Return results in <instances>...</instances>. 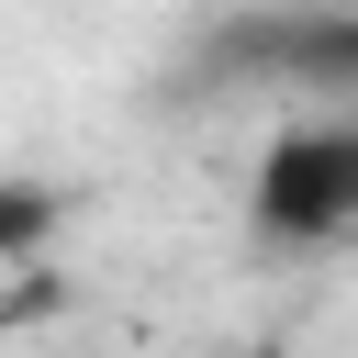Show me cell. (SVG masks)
<instances>
[{"label":"cell","instance_id":"obj_2","mask_svg":"<svg viewBox=\"0 0 358 358\" xmlns=\"http://www.w3.org/2000/svg\"><path fill=\"white\" fill-rule=\"evenodd\" d=\"M213 56L235 78H268V90H302V101H336L358 112V11L347 0H302V11H235L213 34Z\"/></svg>","mask_w":358,"mask_h":358},{"label":"cell","instance_id":"obj_1","mask_svg":"<svg viewBox=\"0 0 358 358\" xmlns=\"http://www.w3.org/2000/svg\"><path fill=\"white\" fill-rule=\"evenodd\" d=\"M246 224L268 246H336V235H358V112L268 134V157L246 179Z\"/></svg>","mask_w":358,"mask_h":358},{"label":"cell","instance_id":"obj_3","mask_svg":"<svg viewBox=\"0 0 358 358\" xmlns=\"http://www.w3.org/2000/svg\"><path fill=\"white\" fill-rule=\"evenodd\" d=\"M56 213H67V201H56L45 179H0V268H22V257L56 235Z\"/></svg>","mask_w":358,"mask_h":358}]
</instances>
